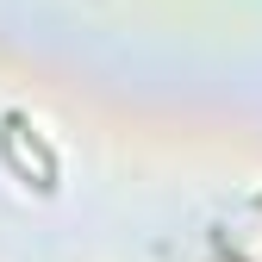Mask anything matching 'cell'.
Returning a JSON list of instances; mask_svg holds the SVG:
<instances>
[{
	"label": "cell",
	"mask_w": 262,
	"mask_h": 262,
	"mask_svg": "<svg viewBox=\"0 0 262 262\" xmlns=\"http://www.w3.org/2000/svg\"><path fill=\"white\" fill-rule=\"evenodd\" d=\"M256 212H262V193H256Z\"/></svg>",
	"instance_id": "7a4b0ae2"
},
{
	"label": "cell",
	"mask_w": 262,
	"mask_h": 262,
	"mask_svg": "<svg viewBox=\"0 0 262 262\" xmlns=\"http://www.w3.org/2000/svg\"><path fill=\"white\" fill-rule=\"evenodd\" d=\"M0 125H13L19 138L31 144V156H38V175H44V193H56V150H50V144L38 138V125H31V119H25L19 106H13V113H0Z\"/></svg>",
	"instance_id": "6da1fadb"
}]
</instances>
